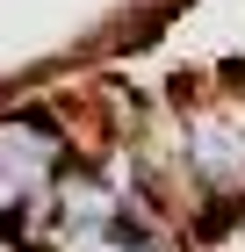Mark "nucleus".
Masks as SVG:
<instances>
[{
  "mask_svg": "<svg viewBox=\"0 0 245 252\" xmlns=\"http://www.w3.org/2000/svg\"><path fill=\"white\" fill-rule=\"evenodd\" d=\"M173 7H180V0H173Z\"/></svg>",
  "mask_w": 245,
  "mask_h": 252,
  "instance_id": "4",
  "label": "nucleus"
},
{
  "mask_svg": "<svg viewBox=\"0 0 245 252\" xmlns=\"http://www.w3.org/2000/svg\"><path fill=\"white\" fill-rule=\"evenodd\" d=\"M173 123H180V152L188 173L224 216L245 209V101L224 79H180L173 87Z\"/></svg>",
  "mask_w": 245,
  "mask_h": 252,
  "instance_id": "2",
  "label": "nucleus"
},
{
  "mask_svg": "<svg viewBox=\"0 0 245 252\" xmlns=\"http://www.w3.org/2000/svg\"><path fill=\"white\" fill-rule=\"evenodd\" d=\"M101 252H195V238L173 231V223H151V231H115Z\"/></svg>",
  "mask_w": 245,
  "mask_h": 252,
  "instance_id": "3",
  "label": "nucleus"
},
{
  "mask_svg": "<svg viewBox=\"0 0 245 252\" xmlns=\"http://www.w3.org/2000/svg\"><path fill=\"white\" fill-rule=\"evenodd\" d=\"M79 158L72 130H65V108H58L51 87H29V94L0 101V238L36 252L51 231L58 209V180Z\"/></svg>",
  "mask_w": 245,
  "mask_h": 252,
  "instance_id": "1",
  "label": "nucleus"
}]
</instances>
